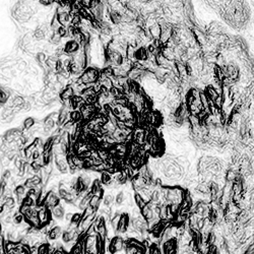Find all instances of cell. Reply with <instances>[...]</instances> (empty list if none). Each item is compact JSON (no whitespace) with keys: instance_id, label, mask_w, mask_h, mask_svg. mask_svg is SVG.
Masks as SVG:
<instances>
[{"instance_id":"6da1fadb","label":"cell","mask_w":254,"mask_h":254,"mask_svg":"<svg viewBox=\"0 0 254 254\" xmlns=\"http://www.w3.org/2000/svg\"><path fill=\"white\" fill-rule=\"evenodd\" d=\"M124 238L121 235H116L112 237L108 243V252L110 254H116L124 250Z\"/></svg>"},{"instance_id":"7a4b0ae2","label":"cell","mask_w":254,"mask_h":254,"mask_svg":"<svg viewBox=\"0 0 254 254\" xmlns=\"http://www.w3.org/2000/svg\"><path fill=\"white\" fill-rule=\"evenodd\" d=\"M43 203H44V205L46 206V209L51 212V209H52L54 206L61 203V199H60V197H59L57 192L48 191L44 197Z\"/></svg>"},{"instance_id":"3957f363","label":"cell","mask_w":254,"mask_h":254,"mask_svg":"<svg viewBox=\"0 0 254 254\" xmlns=\"http://www.w3.org/2000/svg\"><path fill=\"white\" fill-rule=\"evenodd\" d=\"M65 153H61V155H56L54 156L55 158V165L57 170L60 172L61 174H67L69 172V167L67 164V159H66Z\"/></svg>"},{"instance_id":"277c9868","label":"cell","mask_w":254,"mask_h":254,"mask_svg":"<svg viewBox=\"0 0 254 254\" xmlns=\"http://www.w3.org/2000/svg\"><path fill=\"white\" fill-rule=\"evenodd\" d=\"M80 47H81V46L79 45L78 43L76 42V41L69 40V41H67V42L65 43V45L63 46L64 53H65L67 56H70V57H72V56H74L79 50H80Z\"/></svg>"},{"instance_id":"5b68a950","label":"cell","mask_w":254,"mask_h":254,"mask_svg":"<svg viewBox=\"0 0 254 254\" xmlns=\"http://www.w3.org/2000/svg\"><path fill=\"white\" fill-rule=\"evenodd\" d=\"M148 57H150V53H148V51H147V48H145V47L136 48L132 55V59L138 61V62L147 60Z\"/></svg>"},{"instance_id":"8992f818","label":"cell","mask_w":254,"mask_h":254,"mask_svg":"<svg viewBox=\"0 0 254 254\" xmlns=\"http://www.w3.org/2000/svg\"><path fill=\"white\" fill-rule=\"evenodd\" d=\"M64 215H65V209L61 203L54 206L51 209V217H52L53 220H61L64 219Z\"/></svg>"},{"instance_id":"52a82bcc","label":"cell","mask_w":254,"mask_h":254,"mask_svg":"<svg viewBox=\"0 0 254 254\" xmlns=\"http://www.w3.org/2000/svg\"><path fill=\"white\" fill-rule=\"evenodd\" d=\"M73 96H74V91L70 84L66 86L65 88L59 93V99H60L61 102L68 101V100H70Z\"/></svg>"},{"instance_id":"ba28073f","label":"cell","mask_w":254,"mask_h":254,"mask_svg":"<svg viewBox=\"0 0 254 254\" xmlns=\"http://www.w3.org/2000/svg\"><path fill=\"white\" fill-rule=\"evenodd\" d=\"M62 233H63L62 227H60V226H55V227L52 228V229L49 231V233L47 234V236H48V240H49V241L58 240L59 238L61 237ZM49 241H48V242H49Z\"/></svg>"},{"instance_id":"9c48e42d","label":"cell","mask_w":254,"mask_h":254,"mask_svg":"<svg viewBox=\"0 0 254 254\" xmlns=\"http://www.w3.org/2000/svg\"><path fill=\"white\" fill-rule=\"evenodd\" d=\"M109 19H111V22L114 25H118L121 24L123 20V15L120 11H117V10H112L110 11L109 13Z\"/></svg>"},{"instance_id":"30bf717a","label":"cell","mask_w":254,"mask_h":254,"mask_svg":"<svg viewBox=\"0 0 254 254\" xmlns=\"http://www.w3.org/2000/svg\"><path fill=\"white\" fill-rule=\"evenodd\" d=\"M57 19L59 24L61 25H64V27H67V25H70V15H69L68 12H62V13L57 14Z\"/></svg>"},{"instance_id":"8fae6325","label":"cell","mask_w":254,"mask_h":254,"mask_svg":"<svg viewBox=\"0 0 254 254\" xmlns=\"http://www.w3.org/2000/svg\"><path fill=\"white\" fill-rule=\"evenodd\" d=\"M100 181H101L102 185H105V186H109L110 184L112 183L113 181V175L109 173L107 171H104L101 173V178H100Z\"/></svg>"},{"instance_id":"7c38bea8","label":"cell","mask_w":254,"mask_h":254,"mask_svg":"<svg viewBox=\"0 0 254 254\" xmlns=\"http://www.w3.org/2000/svg\"><path fill=\"white\" fill-rule=\"evenodd\" d=\"M24 222H25L24 215L20 214V212H19V209H17L16 212L13 214V215H12V224H13L15 227H17V226L22 225Z\"/></svg>"},{"instance_id":"4fadbf2b","label":"cell","mask_w":254,"mask_h":254,"mask_svg":"<svg viewBox=\"0 0 254 254\" xmlns=\"http://www.w3.org/2000/svg\"><path fill=\"white\" fill-rule=\"evenodd\" d=\"M69 117H70L71 122H73L74 124L79 123L83 121V116H81V113L78 110H73V111L69 112Z\"/></svg>"},{"instance_id":"5bb4252c","label":"cell","mask_w":254,"mask_h":254,"mask_svg":"<svg viewBox=\"0 0 254 254\" xmlns=\"http://www.w3.org/2000/svg\"><path fill=\"white\" fill-rule=\"evenodd\" d=\"M3 207H4L3 212H11V210H13L15 207L14 197H8V198H6V200H5L3 204Z\"/></svg>"},{"instance_id":"9a60e30c","label":"cell","mask_w":254,"mask_h":254,"mask_svg":"<svg viewBox=\"0 0 254 254\" xmlns=\"http://www.w3.org/2000/svg\"><path fill=\"white\" fill-rule=\"evenodd\" d=\"M133 198H134V203H135V205H136V207H138L140 210H142L143 207L147 205L145 200L142 198L139 193H137V192H135L134 193V197H133Z\"/></svg>"},{"instance_id":"2e32d148","label":"cell","mask_w":254,"mask_h":254,"mask_svg":"<svg viewBox=\"0 0 254 254\" xmlns=\"http://www.w3.org/2000/svg\"><path fill=\"white\" fill-rule=\"evenodd\" d=\"M101 203H102V198L99 196H97V195H93L91 198V200H89V206L93 207L96 212H98L99 210L100 204Z\"/></svg>"},{"instance_id":"e0dca14e","label":"cell","mask_w":254,"mask_h":254,"mask_svg":"<svg viewBox=\"0 0 254 254\" xmlns=\"http://www.w3.org/2000/svg\"><path fill=\"white\" fill-rule=\"evenodd\" d=\"M12 101V107H22L25 104V98L19 95H15L11 98Z\"/></svg>"},{"instance_id":"ac0fdd59","label":"cell","mask_w":254,"mask_h":254,"mask_svg":"<svg viewBox=\"0 0 254 254\" xmlns=\"http://www.w3.org/2000/svg\"><path fill=\"white\" fill-rule=\"evenodd\" d=\"M114 201H115V196L112 195V194H106L102 199L103 205L106 207H111V205L114 203Z\"/></svg>"},{"instance_id":"d6986e66","label":"cell","mask_w":254,"mask_h":254,"mask_svg":"<svg viewBox=\"0 0 254 254\" xmlns=\"http://www.w3.org/2000/svg\"><path fill=\"white\" fill-rule=\"evenodd\" d=\"M35 123H36V120L34 119V118H33V117H28V118H25V119L24 124H22V127H24L25 129H27V130H30L31 128H32L35 125Z\"/></svg>"},{"instance_id":"ffe728a7","label":"cell","mask_w":254,"mask_h":254,"mask_svg":"<svg viewBox=\"0 0 254 254\" xmlns=\"http://www.w3.org/2000/svg\"><path fill=\"white\" fill-rule=\"evenodd\" d=\"M81 220H83V214H80V212H75V214H73L72 219H71L70 223L71 224H74V225L77 226L79 223L81 222Z\"/></svg>"},{"instance_id":"44dd1931","label":"cell","mask_w":254,"mask_h":254,"mask_svg":"<svg viewBox=\"0 0 254 254\" xmlns=\"http://www.w3.org/2000/svg\"><path fill=\"white\" fill-rule=\"evenodd\" d=\"M125 199H126V197H125V193L123 191L119 192V193L115 196V202H116L117 205H121L123 202L125 201Z\"/></svg>"},{"instance_id":"7402d4cb","label":"cell","mask_w":254,"mask_h":254,"mask_svg":"<svg viewBox=\"0 0 254 254\" xmlns=\"http://www.w3.org/2000/svg\"><path fill=\"white\" fill-rule=\"evenodd\" d=\"M56 33L60 36L61 38H67L68 37V32H67V27H64V25H60L59 29L56 31Z\"/></svg>"},{"instance_id":"603a6c76","label":"cell","mask_w":254,"mask_h":254,"mask_svg":"<svg viewBox=\"0 0 254 254\" xmlns=\"http://www.w3.org/2000/svg\"><path fill=\"white\" fill-rule=\"evenodd\" d=\"M36 203H37V202H36L33 198H31V197H29V196H25L24 198V200H22V204L28 205V206H30V207H34L36 205Z\"/></svg>"},{"instance_id":"cb8c5ba5","label":"cell","mask_w":254,"mask_h":254,"mask_svg":"<svg viewBox=\"0 0 254 254\" xmlns=\"http://www.w3.org/2000/svg\"><path fill=\"white\" fill-rule=\"evenodd\" d=\"M95 214H97V212L93 209V207L89 205V206L83 212V219H84V218H86V217H89V215H95Z\"/></svg>"},{"instance_id":"d4e9b609","label":"cell","mask_w":254,"mask_h":254,"mask_svg":"<svg viewBox=\"0 0 254 254\" xmlns=\"http://www.w3.org/2000/svg\"><path fill=\"white\" fill-rule=\"evenodd\" d=\"M10 162L11 161H10L5 155H2L1 158H0V165H1V167H3V168H7V167L9 166Z\"/></svg>"},{"instance_id":"484cf974","label":"cell","mask_w":254,"mask_h":254,"mask_svg":"<svg viewBox=\"0 0 254 254\" xmlns=\"http://www.w3.org/2000/svg\"><path fill=\"white\" fill-rule=\"evenodd\" d=\"M1 178L4 179L5 181L10 180V179L12 178V171L9 170V169H5L4 172L2 173V175H1Z\"/></svg>"},{"instance_id":"4316f807","label":"cell","mask_w":254,"mask_h":254,"mask_svg":"<svg viewBox=\"0 0 254 254\" xmlns=\"http://www.w3.org/2000/svg\"><path fill=\"white\" fill-rule=\"evenodd\" d=\"M30 165H31V167L33 168V170L36 172V174H37L38 172H39L41 169H42V166H41L40 164L38 163V162H31Z\"/></svg>"},{"instance_id":"83f0119b","label":"cell","mask_w":254,"mask_h":254,"mask_svg":"<svg viewBox=\"0 0 254 254\" xmlns=\"http://www.w3.org/2000/svg\"><path fill=\"white\" fill-rule=\"evenodd\" d=\"M38 1L43 6H51L52 4L56 3V0H38Z\"/></svg>"},{"instance_id":"f1b7e54d","label":"cell","mask_w":254,"mask_h":254,"mask_svg":"<svg viewBox=\"0 0 254 254\" xmlns=\"http://www.w3.org/2000/svg\"><path fill=\"white\" fill-rule=\"evenodd\" d=\"M49 117L57 123L58 122V117H59V112H52L51 114H49Z\"/></svg>"},{"instance_id":"f546056e","label":"cell","mask_w":254,"mask_h":254,"mask_svg":"<svg viewBox=\"0 0 254 254\" xmlns=\"http://www.w3.org/2000/svg\"><path fill=\"white\" fill-rule=\"evenodd\" d=\"M72 215H73L72 212H67V214L65 212V215H64V218H65V220H66V222H69V223H70L71 219H72Z\"/></svg>"},{"instance_id":"4dcf8cb0","label":"cell","mask_w":254,"mask_h":254,"mask_svg":"<svg viewBox=\"0 0 254 254\" xmlns=\"http://www.w3.org/2000/svg\"><path fill=\"white\" fill-rule=\"evenodd\" d=\"M5 142H5L4 135H0V147H1Z\"/></svg>"},{"instance_id":"1f68e13d","label":"cell","mask_w":254,"mask_h":254,"mask_svg":"<svg viewBox=\"0 0 254 254\" xmlns=\"http://www.w3.org/2000/svg\"><path fill=\"white\" fill-rule=\"evenodd\" d=\"M3 210H4L3 205H0V214H2V212H3Z\"/></svg>"},{"instance_id":"d6a6232c","label":"cell","mask_w":254,"mask_h":254,"mask_svg":"<svg viewBox=\"0 0 254 254\" xmlns=\"http://www.w3.org/2000/svg\"><path fill=\"white\" fill-rule=\"evenodd\" d=\"M1 232H2V225H1V223H0V234H1Z\"/></svg>"}]
</instances>
